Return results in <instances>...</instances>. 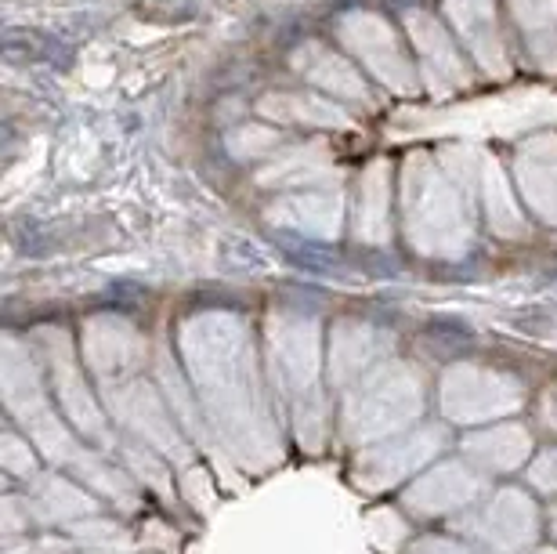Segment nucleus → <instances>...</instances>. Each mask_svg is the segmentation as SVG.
Masks as SVG:
<instances>
[{
  "mask_svg": "<svg viewBox=\"0 0 557 554\" xmlns=\"http://www.w3.org/2000/svg\"><path fill=\"white\" fill-rule=\"evenodd\" d=\"M424 344L438 359H456L474 344V330L460 319H431L424 330Z\"/></svg>",
  "mask_w": 557,
  "mask_h": 554,
  "instance_id": "2",
  "label": "nucleus"
},
{
  "mask_svg": "<svg viewBox=\"0 0 557 554\" xmlns=\"http://www.w3.org/2000/svg\"><path fill=\"white\" fill-rule=\"evenodd\" d=\"M275 247L283 250V258L297 268H308V272H337L344 265L337 250L326 247V243H315L308 236H297V232H275Z\"/></svg>",
  "mask_w": 557,
  "mask_h": 554,
  "instance_id": "1",
  "label": "nucleus"
}]
</instances>
